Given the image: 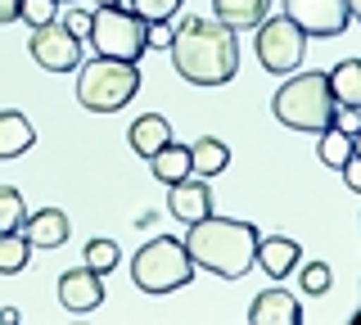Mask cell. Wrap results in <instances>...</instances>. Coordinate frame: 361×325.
I'll return each instance as SVG.
<instances>
[{"instance_id":"1","label":"cell","mask_w":361,"mask_h":325,"mask_svg":"<svg viewBox=\"0 0 361 325\" xmlns=\"http://www.w3.org/2000/svg\"><path fill=\"white\" fill-rule=\"evenodd\" d=\"M172 68L195 86H226L240 73V41L217 18L185 14L172 27Z\"/></svg>"},{"instance_id":"2","label":"cell","mask_w":361,"mask_h":325,"mask_svg":"<svg viewBox=\"0 0 361 325\" xmlns=\"http://www.w3.org/2000/svg\"><path fill=\"white\" fill-rule=\"evenodd\" d=\"M185 253L190 262L203 266V271L221 276V280H240L253 271V253H257V226L248 221H235V217H199L190 221L185 231Z\"/></svg>"},{"instance_id":"3","label":"cell","mask_w":361,"mask_h":325,"mask_svg":"<svg viewBox=\"0 0 361 325\" xmlns=\"http://www.w3.org/2000/svg\"><path fill=\"white\" fill-rule=\"evenodd\" d=\"M334 95H330V77L325 73H289L285 86L271 99V114L293 131H325L334 127Z\"/></svg>"},{"instance_id":"4","label":"cell","mask_w":361,"mask_h":325,"mask_svg":"<svg viewBox=\"0 0 361 325\" xmlns=\"http://www.w3.org/2000/svg\"><path fill=\"white\" fill-rule=\"evenodd\" d=\"M135 91H140V68L127 59L95 54L77 63V104L90 114H118L135 99Z\"/></svg>"},{"instance_id":"5","label":"cell","mask_w":361,"mask_h":325,"mask_svg":"<svg viewBox=\"0 0 361 325\" xmlns=\"http://www.w3.org/2000/svg\"><path fill=\"white\" fill-rule=\"evenodd\" d=\"M131 280L140 294H172V289L195 280V262H190L185 244L176 235H154L140 253L131 257Z\"/></svg>"},{"instance_id":"6","label":"cell","mask_w":361,"mask_h":325,"mask_svg":"<svg viewBox=\"0 0 361 325\" xmlns=\"http://www.w3.org/2000/svg\"><path fill=\"white\" fill-rule=\"evenodd\" d=\"M145 18H135L131 9L122 5H95L90 9V46L95 54H109V59H127V63H140L145 54Z\"/></svg>"},{"instance_id":"7","label":"cell","mask_w":361,"mask_h":325,"mask_svg":"<svg viewBox=\"0 0 361 325\" xmlns=\"http://www.w3.org/2000/svg\"><path fill=\"white\" fill-rule=\"evenodd\" d=\"M307 54V32H302L293 18H262L257 23V63L276 77H289Z\"/></svg>"},{"instance_id":"8","label":"cell","mask_w":361,"mask_h":325,"mask_svg":"<svg viewBox=\"0 0 361 325\" xmlns=\"http://www.w3.org/2000/svg\"><path fill=\"white\" fill-rule=\"evenodd\" d=\"M27 50H32V59H37L45 73H77V63L86 59L82 37H73V32L59 23V18H50V23L32 27Z\"/></svg>"},{"instance_id":"9","label":"cell","mask_w":361,"mask_h":325,"mask_svg":"<svg viewBox=\"0 0 361 325\" xmlns=\"http://www.w3.org/2000/svg\"><path fill=\"white\" fill-rule=\"evenodd\" d=\"M285 18H293L307 37H343L357 18V0H285Z\"/></svg>"},{"instance_id":"10","label":"cell","mask_w":361,"mask_h":325,"mask_svg":"<svg viewBox=\"0 0 361 325\" xmlns=\"http://www.w3.org/2000/svg\"><path fill=\"white\" fill-rule=\"evenodd\" d=\"M167 212H172L176 221H199L212 212V185L199 181V176H185V181H172L167 185Z\"/></svg>"},{"instance_id":"11","label":"cell","mask_w":361,"mask_h":325,"mask_svg":"<svg viewBox=\"0 0 361 325\" xmlns=\"http://www.w3.org/2000/svg\"><path fill=\"white\" fill-rule=\"evenodd\" d=\"M104 276H95L90 266H73V271L59 276V302L68 312H95L104 302Z\"/></svg>"},{"instance_id":"12","label":"cell","mask_w":361,"mask_h":325,"mask_svg":"<svg viewBox=\"0 0 361 325\" xmlns=\"http://www.w3.org/2000/svg\"><path fill=\"white\" fill-rule=\"evenodd\" d=\"M253 262L262 266L271 280H285L293 266L302 262V244H298V240H289V235H257V253H253Z\"/></svg>"},{"instance_id":"13","label":"cell","mask_w":361,"mask_h":325,"mask_svg":"<svg viewBox=\"0 0 361 325\" xmlns=\"http://www.w3.org/2000/svg\"><path fill=\"white\" fill-rule=\"evenodd\" d=\"M248 321H257V325H298V321H302V302L293 298L289 289L271 285L267 294L253 298V307H248Z\"/></svg>"},{"instance_id":"14","label":"cell","mask_w":361,"mask_h":325,"mask_svg":"<svg viewBox=\"0 0 361 325\" xmlns=\"http://www.w3.org/2000/svg\"><path fill=\"white\" fill-rule=\"evenodd\" d=\"M18 231H23V240H27L32 249H59V244L68 240V212H63V208L27 212Z\"/></svg>"},{"instance_id":"15","label":"cell","mask_w":361,"mask_h":325,"mask_svg":"<svg viewBox=\"0 0 361 325\" xmlns=\"http://www.w3.org/2000/svg\"><path fill=\"white\" fill-rule=\"evenodd\" d=\"M185 149H190V176H199V181L221 176L226 163H231V149H226L217 136H199L195 145H185Z\"/></svg>"},{"instance_id":"16","label":"cell","mask_w":361,"mask_h":325,"mask_svg":"<svg viewBox=\"0 0 361 325\" xmlns=\"http://www.w3.org/2000/svg\"><path fill=\"white\" fill-rule=\"evenodd\" d=\"M127 140H131V149L140 154V159H149V154H158L167 140H172V127H167L163 114H140V118L131 122Z\"/></svg>"},{"instance_id":"17","label":"cell","mask_w":361,"mask_h":325,"mask_svg":"<svg viewBox=\"0 0 361 325\" xmlns=\"http://www.w3.org/2000/svg\"><path fill=\"white\" fill-rule=\"evenodd\" d=\"M32 140H37L32 122L23 118L18 109H0V159H18V154H27Z\"/></svg>"},{"instance_id":"18","label":"cell","mask_w":361,"mask_h":325,"mask_svg":"<svg viewBox=\"0 0 361 325\" xmlns=\"http://www.w3.org/2000/svg\"><path fill=\"white\" fill-rule=\"evenodd\" d=\"M212 9H217V23H226L231 32H248L267 18L271 0H212Z\"/></svg>"},{"instance_id":"19","label":"cell","mask_w":361,"mask_h":325,"mask_svg":"<svg viewBox=\"0 0 361 325\" xmlns=\"http://www.w3.org/2000/svg\"><path fill=\"white\" fill-rule=\"evenodd\" d=\"M330 95H334V104H343V109H361V63L357 59H343V63H334L330 73Z\"/></svg>"},{"instance_id":"20","label":"cell","mask_w":361,"mask_h":325,"mask_svg":"<svg viewBox=\"0 0 361 325\" xmlns=\"http://www.w3.org/2000/svg\"><path fill=\"white\" fill-rule=\"evenodd\" d=\"M145 163H149V172H154L163 185L185 181V176H190V149H185V145H172V140H167L158 154H149Z\"/></svg>"},{"instance_id":"21","label":"cell","mask_w":361,"mask_h":325,"mask_svg":"<svg viewBox=\"0 0 361 325\" xmlns=\"http://www.w3.org/2000/svg\"><path fill=\"white\" fill-rule=\"evenodd\" d=\"M316 154H321L325 167H338L348 154H357V136H348L338 127H325V131H316Z\"/></svg>"},{"instance_id":"22","label":"cell","mask_w":361,"mask_h":325,"mask_svg":"<svg viewBox=\"0 0 361 325\" xmlns=\"http://www.w3.org/2000/svg\"><path fill=\"white\" fill-rule=\"evenodd\" d=\"M32 257V244L23 240V231H0V276H18Z\"/></svg>"},{"instance_id":"23","label":"cell","mask_w":361,"mask_h":325,"mask_svg":"<svg viewBox=\"0 0 361 325\" xmlns=\"http://www.w3.org/2000/svg\"><path fill=\"white\" fill-rule=\"evenodd\" d=\"M118 262H122V249H118L113 240H90V244H86V262H82V266H90L95 276H109Z\"/></svg>"},{"instance_id":"24","label":"cell","mask_w":361,"mask_h":325,"mask_svg":"<svg viewBox=\"0 0 361 325\" xmlns=\"http://www.w3.org/2000/svg\"><path fill=\"white\" fill-rule=\"evenodd\" d=\"M127 9L145 23H172L180 14V0H127Z\"/></svg>"},{"instance_id":"25","label":"cell","mask_w":361,"mask_h":325,"mask_svg":"<svg viewBox=\"0 0 361 325\" xmlns=\"http://www.w3.org/2000/svg\"><path fill=\"white\" fill-rule=\"evenodd\" d=\"M23 217H27V204H23V195L14 185L0 181V231H18Z\"/></svg>"},{"instance_id":"26","label":"cell","mask_w":361,"mask_h":325,"mask_svg":"<svg viewBox=\"0 0 361 325\" xmlns=\"http://www.w3.org/2000/svg\"><path fill=\"white\" fill-rule=\"evenodd\" d=\"M298 285H302V294H330V285H334V271L325 262H307L302 266V276H298Z\"/></svg>"},{"instance_id":"27","label":"cell","mask_w":361,"mask_h":325,"mask_svg":"<svg viewBox=\"0 0 361 325\" xmlns=\"http://www.w3.org/2000/svg\"><path fill=\"white\" fill-rule=\"evenodd\" d=\"M54 14H59V0H18V18H23L27 27L50 23Z\"/></svg>"},{"instance_id":"28","label":"cell","mask_w":361,"mask_h":325,"mask_svg":"<svg viewBox=\"0 0 361 325\" xmlns=\"http://www.w3.org/2000/svg\"><path fill=\"white\" fill-rule=\"evenodd\" d=\"M172 46V23H149L145 27V50H167Z\"/></svg>"},{"instance_id":"29","label":"cell","mask_w":361,"mask_h":325,"mask_svg":"<svg viewBox=\"0 0 361 325\" xmlns=\"http://www.w3.org/2000/svg\"><path fill=\"white\" fill-rule=\"evenodd\" d=\"M59 23L73 32V37H86V32H90V9H77V5H73V9L59 18Z\"/></svg>"},{"instance_id":"30","label":"cell","mask_w":361,"mask_h":325,"mask_svg":"<svg viewBox=\"0 0 361 325\" xmlns=\"http://www.w3.org/2000/svg\"><path fill=\"white\" fill-rule=\"evenodd\" d=\"M334 127L348 131V136H357V131H361V109H343V104H338L334 109Z\"/></svg>"},{"instance_id":"31","label":"cell","mask_w":361,"mask_h":325,"mask_svg":"<svg viewBox=\"0 0 361 325\" xmlns=\"http://www.w3.org/2000/svg\"><path fill=\"white\" fill-rule=\"evenodd\" d=\"M338 167H343V181H348V190H361V159H357V154H348V159L338 163Z\"/></svg>"},{"instance_id":"32","label":"cell","mask_w":361,"mask_h":325,"mask_svg":"<svg viewBox=\"0 0 361 325\" xmlns=\"http://www.w3.org/2000/svg\"><path fill=\"white\" fill-rule=\"evenodd\" d=\"M18 18V0H0V23H14Z\"/></svg>"},{"instance_id":"33","label":"cell","mask_w":361,"mask_h":325,"mask_svg":"<svg viewBox=\"0 0 361 325\" xmlns=\"http://www.w3.org/2000/svg\"><path fill=\"white\" fill-rule=\"evenodd\" d=\"M23 317H18V307H0V325H18Z\"/></svg>"},{"instance_id":"34","label":"cell","mask_w":361,"mask_h":325,"mask_svg":"<svg viewBox=\"0 0 361 325\" xmlns=\"http://www.w3.org/2000/svg\"><path fill=\"white\" fill-rule=\"evenodd\" d=\"M95 5H122V0H95Z\"/></svg>"},{"instance_id":"35","label":"cell","mask_w":361,"mask_h":325,"mask_svg":"<svg viewBox=\"0 0 361 325\" xmlns=\"http://www.w3.org/2000/svg\"><path fill=\"white\" fill-rule=\"evenodd\" d=\"M59 5H63V0H59ZM68 5H77V0H68Z\"/></svg>"}]
</instances>
